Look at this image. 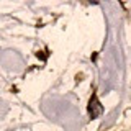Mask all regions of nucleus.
<instances>
[{"label":"nucleus","instance_id":"1","mask_svg":"<svg viewBox=\"0 0 131 131\" xmlns=\"http://www.w3.org/2000/svg\"><path fill=\"white\" fill-rule=\"evenodd\" d=\"M102 105H100V102L97 100V95H93L92 98H90V102H89V113H90V116L92 118H97L98 115L102 113Z\"/></svg>","mask_w":131,"mask_h":131}]
</instances>
